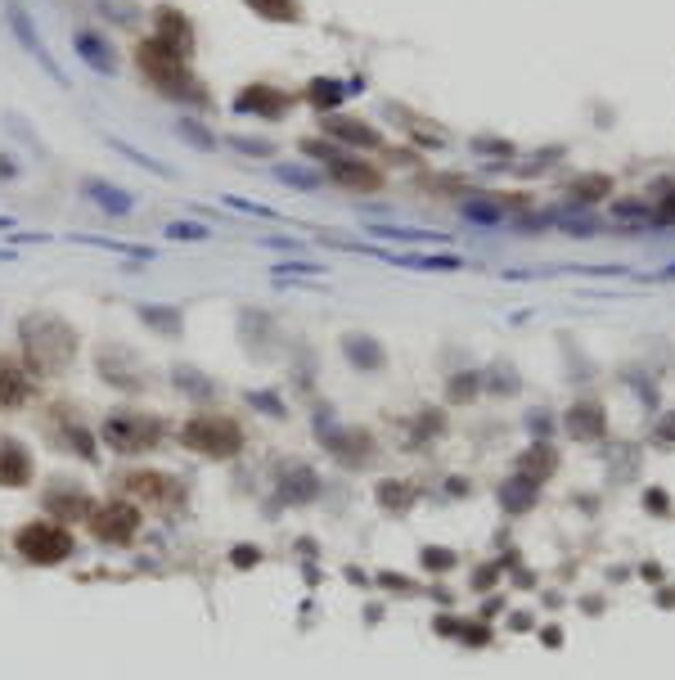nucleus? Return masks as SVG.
Wrapping results in <instances>:
<instances>
[{
    "label": "nucleus",
    "instance_id": "nucleus-20",
    "mask_svg": "<svg viewBox=\"0 0 675 680\" xmlns=\"http://www.w3.org/2000/svg\"><path fill=\"white\" fill-rule=\"evenodd\" d=\"M135 320L153 329L158 338H180L185 334V307L180 302H135Z\"/></svg>",
    "mask_w": 675,
    "mask_h": 680
},
{
    "label": "nucleus",
    "instance_id": "nucleus-6",
    "mask_svg": "<svg viewBox=\"0 0 675 680\" xmlns=\"http://www.w3.org/2000/svg\"><path fill=\"white\" fill-rule=\"evenodd\" d=\"M0 10H5V28H9V37L18 41V50H23L54 86H68V73H63V64L50 55V41L41 37V28H36V19L27 14L23 0H0Z\"/></svg>",
    "mask_w": 675,
    "mask_h": 680
},
{
    "label": "nucleus",
    "instance_id": "nucleus-10",
    "mask_svg": "<svg viewBox=\"0 0 675 680\" xmlns=\"http://www.w3.org/2000/svg\"><path fill=\"white\" fill-rule=\"evenodd\" d=\"M95 370H99V379H104L108 388H117V392H144V383H149L144 365L135 361V352L126 343H104L99 347Z\"/></svg>",
    "mask_w": 675,
    "mask_h": 680
},
{
    "label": "nucleus",
    "instance_id": "nucleus-52",
    "mask_svg": "<svg viewBox=\"0 0 675 680\" xmlns=\"http://www.w3.org/2000/svg\"><path fill=\"white\" fill-rule=\"evenodd\" d=\"M14 257H18L14 248H0V262H14Z\"/></svg>",
    "mask_w": 675,
    "mask_h": 680
},
{
    "label": "nucleus",
    "instance_id": "nucleus-15",
    "mask_svg": "<svg viewBox=\"0 0 675 680\" xmlns=\"http://www.w3.org/2000/svg\"><path fill=\"white\" fill-rule=\"evenodd\" d=\"M72 50H77V59L90 68L95 77H117V68H122V55H117V46L104 37L99 28H77L72 32Z\"/></svg>",
    "mask_w": 675,
    "mask_h": 680
},
{
    "label": "nucleus",
    "instance_id": "nucleus-3",
    "mask_svg": "<svg viewBox=\"0 0 675 680\" xmlns=\"http://www.w3.org/2000/svg\"><path fill=\"white\" fill-rule=\"evenodd\" d=\"M162 437H167L162 415L140 410V406H117V410H108L104 424H99V442L113 455H149L162 446Z\"/></svg>",
    "mask_w": 675,
    "mask_h": 680
},
{
    "label": "nucleus",
    "instance_id": "nucleus-51",
    "mask_svg": "<svg viewBox=\"0 0 675 680\" xmlns=\"http://www.w3.org/2000/svg\"><path fill=\"white\" fill-rule=\"evenodd\" d=\"M657 217H662V221H671V217H675V194H671V203H666V208L657 212Z\"/></svg>",
    "mask_w": 675,
    "mask_h": 680
},
{
    "label": "nucleus",
    "instance_id": "nucleus-2",
    "mask_svg": "<svg viewBox=\"0 0 675 680\" xmlns=\"http://www.w3.org/2000/svg\"><path fill=\"white\" fill-rule=\"evenodd\" d=\"M135 68L140 77L171 104H189V109H212V95H207V82L194 73V64L171 50H162L153 37H140L135 41Z\"/></svg>",
    "mask_w": 675,
    "mask_h": 680
},
{
    "label": "nucleus",
    "instance_id": "nucleus-36",
    "mask_svg": "<svg viewBox=\"0 0 675 680\" xmlns=\"http://www.w3.org/2000/svg\"><path fill=\"white\" fill-rule=\"evenodd\" d=\"M243 401H248L252 410H261L266 419H288V406H284V397L279 392H270V388H257V392H243Z\"/></svg>",
    "mask_w": 675,
    "mask_h": 680
},
{
    "label": "nucleus",
    "instance_id": "nucleus-11",
    "mask_svg": "<svg viewBox=\"0 0 675 680\" xmlns=\"http://www.w3.org/2000/svg\"><path fill=\"white\" fill-rule=\"evenodd\" d=\"M50 437H54V446H59V451L77 455V460H86V464L99 460V442H95V433L81 424L77 410L54 406V410H50Z\"/></svg>",
    "mask_w": 675,
    "mask_h": 680
},
{
    "label": "nucleus",
    "instance_id": "nucleus-22",
    "mask_svg": "<svg viewBox=\"0 0 675 680\" xmlns=\"http://www.w3.org/2000/svg\"><path fill=\"white\" fill-rule=\"evenodd\" d=\"M234 329H239V343H243V352H248V356H266V338H275L270 316H266V311H257V307H239Z\"/></svg>",
    "mask_w": 675,
    "mask_h": 680
},
{
    "label": "nucleus",
    "instance_id": "nucleus-13",
    "mask_svg": "<svg viewBox=\"0 0 675 680\" xmlns=\"http://www.w3.org/2000/svg\"><path fill=\"white\" fill-rule=\"evenodd\" d=\"M122 491L126 500H140V505H153V509H171L185 491H180V482L171 478V473H158V469H135L122 478Z\"/></svg>",
    "mask_w": 675,
    "mask_h": 680
},
{
    "label": "nucleus",
    "instance_id": "nucleus-37",
    "mask_svg": "<svg viewBox=\"0 0 675 680\" xmlns=\"http://www.w3.org/2000/svg\"><path fill=\"white\" fill-rule=\"evenodd\" d=\"M464 217H468V221H482V226H486V221H500V217H504V203L468 199V203H464Z\"/></svg>",
    "mask_w": 675,
    "mask_h": 680
},
{
    "label": "nucleus",
    "instance_id": "nucleus-39",
    "mask_svg": "<svg viewBox=\"0 0 675 680\" xmlns=\"http://www.w3.org/2000/svg\"><path fill=\"white\" fill-rule=\"evenodd\" d=\"M225 208H234V212H252V217H266V221H279V212L275 208H266V203H248V199H239V194H225Z\"/></svg>",
    "mask_w": 675,
    "mask_h": 680
},
{
    "label": "nucleus",
    "instance_id": "nucleus-48",
    "mask_svg": "<svg viewBox=\"0 0 675 680\" xmlns=\"http://www.w3.org/2000/svg\"><path fill=\"white\" fill-rule=\"evenodd\" d=\"M423 563H428V568H450V554L446 550H423Z\"/></svg>",
    "mask_w": 675,
    "mask_h": 680
},
{
    "label": "nucleus",
    "instance_id": "nucleus-24",
    "mask_svg": "<svg viewBox=\"0 0 675 680\" xmlns=\"http://www.w3.org/2000/svg\"><path fill=\"white\" fill-rule=\"evenodd\" d=\"M171 136H176L185 149H194V154H216V145H221V136H216L203 118H194V113H180Z\"/></svg>",
    "mask_w": 675,
    "mask_h": 680
},
{
    "label": "nucleus",
    "instance_id": "nucleus-29",
    "mask_svg": "<svg viewBox=\"0 0 675 680\" xmlns=\"http://www.w3.org/2000/svg\"><path fill=\"white\" fill-rule=\"evenodd\" d=\"M270 176H275L279 185H288V190H306V194L324 185V176L315 172V167H302V163H275L270 167Z\"/></svg>",
    "mask_w": 675,
    "mask_h": 680
},
{
    "label": "nucleus",
    "instance_id": "nucleus-43",
    "mask_svg": "<svg viewBox=\"0 0 675 680\" xmlns=\"http://www.w3.org/2000/svg\"><path fill=\"white\" fill-rule=\"evenodd\" d=\"M612 217L617 221H648L653 212H648V203H612Z\"/></svg>",
    "mask_w": 675,
    "mask_h": 680
},
{
    "label": "nucleus",
    "instance_id": "nucleus-1",
    "mask_svg": "<svg viewBox=\"0 0 675 680\" xmlns=\"http://www.w3.org/2000/svg\"><path fill=\"white\" fill-rule=\"evenodd\" d=\"M18 361L36 374V379H59L77 361V329L54 311H27L18 316Z\"/></svg>",
    "mask_w": 675,
    "mask_h": 680
},
{
    "label": "nucleus",
    "instance_id": "nucleus-16",
    "mask_svg": "<svg viewBox=\"0 0 675 680\" xmlns=\"http://www.w3.org/2000/svg\"><path fill=\"white\" fill-rule=\"evenodd\" d=\"M324 176H329L333 185H342V190L351 194H369L383 185V176H378V167L360 163V154H351V149H338V154L324 163Z\"/></svg>",
    "mask_w": 675,
    "mask_h": 680
},
{
    "label": "nucleus",
    "instance_id": "nucleus-26",
    "mask_svg": "<svg viewBox=\"0 0 675 680\" xmlns=\"http://www.w3.org/2000/svg\"><path fill=\"white\" fill-rule=\"evenodd\" d=\"M243 5H248L252 19H261V23H288V28L306 23L302 0H243Z\"/></svg>",
    "mask_w": 675,
    "mask_h": 680
},
{
    "label": "nucleus",
    "instance_id": "nucleus-42",
    "mask_svg": "<svg viewBox=\"0 0 675 680\" xmlns=\"http://www.w3.org/2000/svg\"><path fill=\"white\" fill-rule=\"evenodd\" d=\"M378 500H383L387 509H405L410 505V491H405V482H383V487H378Z\"/></svg>",
    "mask_w": 675,
    "mask_h": 680
},
{
    "label": "nucleus",
    "instance_id": "nucleus-12",
    "mask_svg": "<svg viewBox=\"0 0 675 680\" xmlns=\"http://www.w3.org/2000/svg\"><path fill=\"white\" fill-rule=\"evenodd\" d=\"M41 509H45V518L68 527V523H86L95 500H90V491L81 487V482H50V487L41 491Z\"/></svg>",
    "mask_w": 675,
    "mask_h": 680
},
{
    "label": "nucleus",
    "instance_id": "nucleus-8",
    "mask_svg": "<svg viewBox=\"0 0 675 680\" xmlns=\"http://www.w3.org/2000/svg\"><path fill=\"white\" fill-rule=\"evenodd\" d=\"M293 104H297V95L279 91V86H270V82H248V86H239V91H234L230 113H239V118L279 122V118H288V109H293Z\"/></svg>",
    "mask_w": 675,
    "mask_h": 680
},
{
    "label": "nucleus",
    "instance_id": "nucleus-4",
    "mask_svg": "<svg viewBox=\"0 0 675 680\" xmlns=\"http://www.w3.org/2000/svg\"><path fill=\"white\" fill-rule=\"evenodd\" d=\"M180 446L203 460H234L243 451V424L221 410H198L180 424Z\"/></svg>",
    "mask_w": 675,
    "mask_h": 680
},
{
    "label": "nucleus",
    "instance_id": "nucleus-35",
    "mask_svg": "<svg viewBox=\"0 0 675 680\" xmlns=\"http://www.w3.org/2000/svg\"><path fill=\"white\" fill-rule=\"evenodd\" d=\"M369 235L401 239V244H441V239H446V235H437V230H410V226H369Z\"/></svg>",
    "mask_w": 675,
    "mask_h": 680
},
{
    "label": "nucleus",
    "instance_id": "nucleus-38",
    "mask_svg": "<svg viewBox=\"0 0 675 680\" xmlns=\"http://www.w3.org/2000/svg\"><path fill=\"white\" fill-rule=\"evenodd\" d=\"M270 271H275L279 280H288V275H320L324 266L320 262H302V257H288V262H275Z\"/></svg>",
    "mask_w": 675,
    "mask_h": 680
},
{
    "label": "nucleus",
    "instance_id": "nucleus-46",
    "mask_svg": "<svg viewBox=\"0 0 675 680\" xmlns=\"http://www.w3.org/2000/svg\"><path fill=\"white\" fill-rule=\"evenodd\" d=\"M603 190H608V181H599V176H594V181H581V185H572V194H576V199H581V203H585V194H603Z\"/></svg>",
    "mask_w": 675,
    "mask_h": 680
},
{
    "label": "nucleus",
    "instance_id": "nucleus-47",
    "mask_svg": "<svg viewBox=\"0 0 675 680\" xmlns=\"http://www.w3.org/2000/svg\"><path fill=\"white\" fill-rule=\"evenodd\" d=\"M9 244H50V235H32V230H9Z\"/></svg>",
    "mask_w": 675,
    "mask_h": 680
},
{
    "label": "nucleus",
    "instance_id": "nucleus-5",
    "mask_svg": "<svg viewBox=\"0 0 675 680\" xmlns=\"http://www.w3.org/2000/svg\"><path fill=\"white\" fill-rule=\"evenodd\" d=\"M14 550H18V559H27L32 568H59V563H68L72 554H77V541H72V532L63 523H54V518H32V523H23L14 532Z\"/></svg>",
    "mask_w": 675,
    "mask_h": 680
},
{
    "label": "nucleus",
    "instance_id": "nucleus-17",
    "mask_svg": "<svg viewBox=\"0 0 675 680\" xmlns=\"http://www.w3.org/2000/svg\"><path fill=\"white\" fill-rule=\"evenodd\" d=\"M320 136H329L333 145L351 149V154H356V149H378L383 145L378 127H369V122H360V118H347V113H324Z\"/></svg>",
    "mask_w": 675,
    "mask_h": 680
},
{
    "label": "nucleus",
    "instance_id": "nucleus-23",
    "mask_svg": "<svg viewBox=\"0 0 675 680\" xmlns=\"http://www.w3.org/2000/svg\"><path fill=\"white\" fill-rule=\"evenodd\" d=\"M279 496H284L288 505H311V500L320 496V478H315V469H306V464H288L284 478H279Z\"/></svg>",
    "mask_w": 675,
    "mask_h": 680
},
{
    "label": "nucleus",
    "instance_id": "nucleus-31",
    "mask_svg": "<svg viewBox=\"0 0 675 680\" xmlns=\"http://www.w3.org/2000/svg\"><path fill=\"white\" fill-rule=\"evenodd\" d=\"M72 244H81V248H104V253H122V257H131V262H153V248H144V244H122V239H99V235H68Z\"/></svg>",
    "mask_w": 675,
    "mask_h": 680
},
{
    "label": "nucleus",
    "instance_id": "nucleus-34",
    "mask_svg": "<svg viewBox=\"0 0 675 680\" xmlns=\"http://www.w3.org/2000/svg\"><path fill=\"white\" fill-rule=\"evenodd\" d=\"M162 235L171 239V244H207V239L216 235L212 226H203V221H185V217H176V221H167L162 226Z\"/></svg>",
    "mask_w": 675,
    "mask_h": 680
},
{
    "label": "nucleus",
    "instance_id": "nucleus-30",
    "mask_svg": "<svg viewBox=\"0 0 675 680\" xmlns=\"http://www.w3.org/2000/svg\"><path fill=\"white\" fill-rule=\"evenodd\" d=\"M0 122H5V131L18 140V145H27V149H32V154L50 158V145H45V140L36 136V127H32V122H27L18 109H5V113H0Z\"/></svg>",
    "mask_w": 675,
    "mask_h": 680
},
{
    "label": "nucleus",
    "instance_id": "nucleus-28",
    "mask_svg": "<svg viewBox=\"0 0 675 680\" xmlns=\"http://www.w3.org/2000/svg\"><path fill=\"white\" fill-rule=\"evenodd\" d=\"M347 95H351V91L338 82V77H315V82H306V95H302V100L311 104V109H320V113H333L342 100H347Z\"/></svg>",
    "mask_w": 675,
    "mask_h": 680
},
{
    "label": "nucleus",
    "instance_id": "nucleus-25",
    "mask_svg": "<svg viewBox=\"0 0 675 680\" xmlns=\"http://www.w3.org/2000/svg\"><path fill=\"white\" fill-rule=\"evenodd\" d=\"M104 145H108V149H117V154H122L131 167H140V172L158 176V181H176V167H167L162 158H153V154H144V149H135L131 140H122V136H104Z\"/></svg>",
    "mask_w": 675,
    "mask_h": 680
},
{
    "label": "nucleus",
    "instance_id": "nucleus-49",
    "mask_svg": "<svg viewBox=\"0 0 675 680\" xmlns=\"http://www.w3.org/2000/svg\"><path fill=\"white\" fill-rule=\"evenodd\" d=\"M266 248H279V253H302V244L297 239H261Z\"/></svg>",
    "mask_w": 675,
    "mask_h": 680
},
{
    "label": "nucleus",
    "instance_id": "nucleus-7",
    "mask_svg": "<svg viewBox=\"0 0 675 680\" xmlns=\"http://www.w3.org/2000/svg\"><path fill=\"white\" fill-rule=\"evenodd\" d=\"M140 523H144V514H140L135 500H104V505H95L86 518L90 536H95L99 545H108V550L131 545L135 536H140Z\"/></svg>",
    "mask_w": 675,
    "mask_h": 680
},
{
    "label": "nucleus",
    "instance_id": "nucleus-50",
    "mask_svg": "<svg viewBox=\"0 0 675 680\" xmlns=\"http://www.w3.org/2000/svg\"><path fill=\"white\" fill-rule=\"evenodd\" d=\"M0 230H18V221L9 217V212H0Z\"/></svg>",
    "mask_w": 675,
    "mask_h": 680
},
{
    "label": "nucleus",
    "instance_id": "nucleus-33",
    "mask_svg": "<svg viewBox=\"0 0 675 680\" xmlns=\"http://www.w3.org/2000/svg\"><path fill=\"white\" fill-rule=\"evenodd\" d=\"M95 14H104L113 28H135L144 19V10L135 0H95Z\"/></svg>",
    "mask_w": 675,
    "mask_h": 680
},
{
    "label": "nucleus",
    "instance_id": "nucleus-32",
    "mask_svg": "<svg viewBox=\"0 0 675 680\" xmlns=\"http://www.w3.org/2000/svg\"><path fill=\"white\" fill-rule=\"evenodd\" d=\"M225 145L234 149L239 158H261V163H270V158L279 154V145L270 136H243V131H234V136H225Z\"/></svg>",
    "mask_w": 675,
    "mask_h": 680
},
{
    "label": "nucleus",
    "instance_id": "nucleus-45",
    "mask_svg": "<svg viewBox=\"0 0 675 680\" xmlns=\"http://www.w3.org/2000/svg\"><path fill=\"white\" fill-rule=\"evenodd\" d=\"M18 172H23V167H18V158L0 149V181H18Z\"/></svg>",
    "mask_w": 675,
    "mask_h": 680
},
{
    "label": "nucleus",
    "instance_id": "nucleus-41",
    "mask_svg": "<svg viewBox=\"0 0 675 680\" xmlns=\"http://www.w3.org/2000/svg\"><path fill=\"white\" fill-rule=\"evenodd\" d=\"M531 496H536V491H531V482H509V487L500 491V500H504L509 509H527Z\"/></svg>",
    "mask_w": 675,
    "mask_h": 680
},
{
    "label": "nucleus",
    "instance_id": "nucleus-19",
    "mask_svg": "<svg viewBox=\"0 0 675 680\" xmlns=\"http://www.w3.org/2000/svg\"><path fill=\"white\" fill-rule=\"evenodd\" d=\"M32 478H36L32 451L18 437H0V487L23 491V487H32Z\"/></svg>",
    "mask_w": 675,
    "mask_h": 680
},
{
    "label": "nucleus",
    "instance_id": "nucleus-27",
    "mask_svg": "<svg viewBox=\"0 0 675 680\" xmlns=\"http://www.w3.org/2000/svg\"><path fill=\"white\" fill-rule=\"evenodd\" d=\"M342 356H347L356 370H383V361H387L383 347H378L369 334H347L342 338Z\"/></svg>",
    "mask_w": 675,
    "mask_h": 680
},
{
    "label": "nucleus",
    "instance_id": "nucleus-40",
    "mask_svg": "<svg viewBox=\"0 0 675 680\" xmlns=\"http://www.w3.org/2000/svg\"><path fill=\"white\" fill-rule=\"evenodd\" d=\"M567 424H572V433H585V437H590V433H599V410H594V406H581V410H572V419H567Z\"/></svg>",
    "mask_w": 675,
    "mask_h": 680
},
{
    "label": "nucleus",
    "instance_id": "nucleus-18",
    "mask_svg": "<svg viewBox=\"0 0 675 680\" xmlns=\"http://www.w3.org/2000/svg\"><path fill=\"white\" fill-rule=\"evenodd\" d=\"M36 397V374L18 356L0 352V410H23Z\"/></svg>",
    "mask_w": 675,
    "mask_h": 680
},
{
    "label": "nucleus",
    "instance_id": "nucleus-9",
    "mask_svg": "<svg viewBox=\"0 0 675 680\" xmlns=\"http://www.w3.org/2000/svg\"><path fill=\"white\" fill-rule=\"evenodd\" d=\"M153 41H158L162 50H171V55L189 59L194 64V50H198V32H194V19H189L185 10H176V5H153Z\"/></svg>",
    "mask_w": 675,
    "mask_h": 680
},
{
    "label": "nucleus",
    "instance_id": "nucleus-44",
    "mask_svg": "<svg viewBox=\"0 0 675 680\" xmlns=\"http://www.w3.org/2000/svg\"><path fill=\"white\" fill-rule=\"evenodd\" d=\"M230 563H234V568H257V563H261V550H257V545H234V550H230Z\"/></svg>",
    "mask_w": 675,
    "mask_h": 680
},
{
    "label": "nucleus",
    "instance_id": "nucleus-14",
    "mask_svg": "<svg viewBox=\"0 0 675 680\" xmlns=\"http://www.w3.org/2000/svg\"><path fill=\"white\" fill-rule=\"evenodd\" d=\"M77 194L90 203V208H99L104 217H113V221H126L135 212V203H140L131 190H126V185L108 181V176H81Z\"/></svg>",
    "mask_w": 675,
    "mask_h": 680
},
{
    "label": "nucleus",
    "instance_id": "nucleus-21",
    "mask_svg": "<svg viewBox=\"0 0 675 680\" xmlns=\"http://www.w3.org/2000/svg\"><path fill=\"white\" fill-rule=\"evenodd\" d=\"M171 388H176L180 397L198 401V406H207V401L221 397V383H216L207 370H198V365H185V361L171 365Z\"/></svg>",
    "mask_w": 675,
    "mask_h": 680
}]
</instances>
